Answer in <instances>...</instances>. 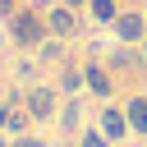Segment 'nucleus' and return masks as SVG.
Returning <instances> with one entry per match:
<instances>
[{
	"label": "nucleus",
	"instance_id": "nucleus-11",
	"mask_svg": "<svg viewBox=\"0 0 147 147\" xmlns=\"http://www.w3.org/2000/svg\"><path fill=\"white\" fill-rule=\"evenodd\" d=\"M83 83H87V78H83V74H74V69H64V74H60V92H78Z\"/></svg>",
	"mask_w": 147,
	"mask_h": 147
},
{
	"label": "nucleus",
	"instance_id": "nucleus-17",
	"mask_svg": "<svg viewBox=\"0 0 147 147\" xmlns=\"http://www.w3.org/2000/svg\"><path fill=\"white\" fill-rule=\"evenodd\" d=\"M0 147H9V142H5V133H0Z\"/></svg>",
	"mask_w": 147,
	"mask_h": 147
},
{
	"label": "nucleus",
	"instance_id": "nucleus-6",
	"mask_svg": "<svg viewBox=\"0 0 147 147\" xmlns=\"http://www.w3.org/2000/svg\"><path fill=\"white\" fill-rule=\"evenodd\" d=\"M23 124H28V110H18V101H5V106H0V129L23 133Z\"/></svg>",
	"mask_w": 147,
	"mask_h": 147
},
{
	"label": "nucleus",
	"instance_id": "nucleus-5",
	"mask_svg": "<svg viewBox=\"0 0 147 147\" xmlns=\"http://www.w3.org/2000/svg\"><path fill=\"white\" fill-rule=\"evenodd\" d=\"M46 28H51L55 37H74V32H78V18H74L69 5H55V9L46 14Z\"/></svg>",
	"mask_w": 147,
	"mask_h": 147
},
{
	"label": "nucleus",
	"instance_id": "nucleus-13",
	"mask_svg": "<svg viewBox=\"0 0 147 147\" xmlns=\"http://www.w3.org/2000/svg\"><path fill=\"white\" fill-rule=\"evenodd\" d=\"M9 147H46V142H41V138H28V133H18V138H14Z\"/></svg>",
	"mask_w": 147,
	"mask_h": 147
},
{
	"label": "nucleus",
	"instance_id": "nucleus-7",
	"mask_svg": "<svg viewBox=\"0 0 147 147\" xmlns=\"http://www.w3.org/2000/svg\"><path fill=\"white\" fill-rule=\"evenodd\" d=\"M129 129L133 133H147V96H129Z\"/></svg>",
	"mask_w": 147,
	"mask_h": 147
},
{
	"label": "nucleus",
	"instance_id": "nucleus-16",
	"mask_svg": "<svg viewBox=\"0 0 147 147\" xmlns=\"http://www.w3.org/2000/svg\"><path fill=\"white\" fill-rule=\"evenodd\" d=\"M142 60H147V37H142Z\"/></svg>",
	"mask_w": 147,
	"mask_h": 147
},
{
	"label": "nucleus",
	"instance_id": "nucleus-1",
	"mask_svg": "<svg viewBox=\"0 0 147 147\" xmlns=\"http://www.w3.org/2000/svg\"><path fill=\"white\" fill-rule=\"evenodd\" d=\"M46 14H37V9H18L14 18H9V37L23 46V51H32L37 41H46Z\"/></svg>",
	"mask_w": 147,
	"mask_h": 147
},
{
	"label": "nucleus",
	"instance_id": "nucleus-2",
	"mask_svg": "<svg viewBox=\"0 0 147 147\" xmlns=\"http://www.w3.org/2000/svg\"><path fill=\"white\" fill-rule=\"evenodd\" d=\"M23 110L28 119H55V87H32L23 96Z\"/></svg>",
	"mask_w": 147,
	"mask_h": 147
},
{
	"label": "nucleus",
	"instance_id": "nucleus-12",
	"mask_svg": "<svg viewBox=\"0 0 147 147\" xmlns=\"http://www.w3.org/2000/svg\"><path fill=\"white\" fill-rule=\"evenodd\" d=\"M78 119H83V106H78V101H69V106H64V115H60V124H64V129H78Z\"/></svg>",
	"mask_w": 147,
	"mask_h": 147
},
{
	"label": "nucleus",
	"instance_id": "nucleus-9",
	"mask_svg": "<svg viewBox=\"0 0 147 147\" xmlns=\"http://www.w3.org/2000/svg\"><path fill=\"white\" fill-rule=\"evenodd\" d=\"M87 9H92V18H96V23H115V18H119L115 0H87Z\"/></svg>",
	"mask_w": 147,
	"mask_h": 147
},
{
	"label": "nucleus",
	"instance_id": "nucleus-14",
	"mask_svg": "<svg viewBox=\"0 0 147 147\" xmlns=\"http://www.w3.org/2000/svg\"><path fill=\"white\" fill-rule=\"evenodd\" d=\"M0 14H14V0H0Z\"/></svg>",
	"mask_w": 147,
	"mask_h": 147
},
{
	"label": "nucleus",
	"instance_id": "nucleus-8",
	"mask_svg": "<svg viewBox=\"0 0 147 147\" xmlns=\"http://www.w3.org/2000/svg\"><path fill=\"white\" fill-rule=\"evenodd\" d=\"M83 78H87V87H92V92H96V96H110V74H106V69H101V64H92V69H87V74H83Z\"/></svg>",
	"mask_w": 147,
	"mask_h": 147
},
{
	"label": "nucleus",
	"instance_id": "nucleus-3",
	"mask_svg": "<svg viewBox=\"0 0 147 147\" xmlns=\"http://www.w3.org/2000/svg\"><path fill=\"white\" fill-rule=\"evenodd\" d=\"M115 37H119V41H129V46H133V41H142V37H147V18H142L138 9L119 14V18H115Z\"/></svg>",
	"mask_w": 147,
	"mask_h": 147
},
{
	"label": "nucleus",
	"instance_id": "nucleus-10",
	"mask_svg": "<svg viewBox=\"0 0 147 147\" xmlns=\"http://www.w3.org/2000/svg\"><path fill=\"white\" fill-rule=\"evenodd\" d=\"M78 147H110V138H106L101 129H83V138H78Z\"/></svg>",
	"mask_w": 147,
	"mask_h": 147
},
{
	"label": "nucleus",
	"instance_id": "nucleus-15",
	"mask_svg": "<svg viewBox=\"0 0 147 147\" xmlns=\"http://www.w3.org/2000/svg\"><path fill=\"white\" fill-rule=\"evenodd\" d=\"M64 5H69V9H74V5H87V0H64Z\"/></svg>",
	"mask_w": 147,
	"mask_h": 147
},
{
	"label": "nucleus",
	"instance_id": "nucleus-4",
	"mask_svg": "<svg viewBox=\"0 0 147 147\" xmlns=\"http://www.w3.org/2000/svg\"><path fill=\"white\" fill-rule=\"evenodd\" d=\"M96 129H101L110 142H119V138L129 133V115H124L119 106H106V110H101V119H96Z\"/></svg>",
	"mask_w": 147,
	"mask_h": 147
}]
</instances>
